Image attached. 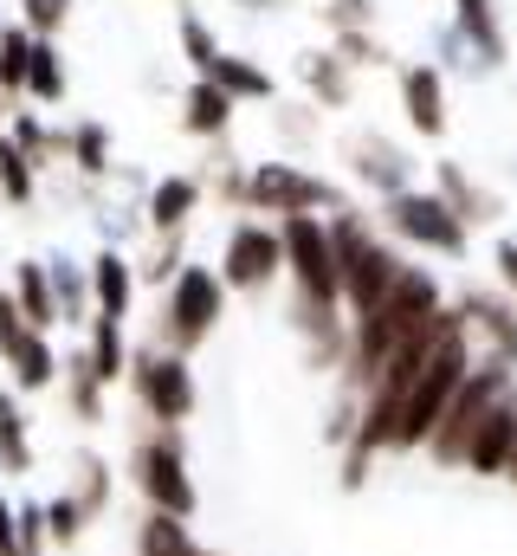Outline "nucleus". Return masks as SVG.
I'll return each instance as SVG.
<instances>
[{
    "label": "nucleus",
    "mask_w": 517,
    "mask_h": 556,
    "mask_svg": "<svg viewBox=\"0 0 517 556\" xmlns=\"http://www.w3.org/2000/svg\"><path fill=\"white\" fill-rule=\"evenodd\" d=\"M13 149H26L39 168H52V162H72V149H65V130H46V117L39 111H13Z\"/></svg>",
    "instance_id": "2f4dec72"
},
{
    "label": "nucleus",
    "mask_w": 517,
    "mask_h": 556,
    "mask_svg": "<svg viewBox=\"0 0 517 556\" xmlns=\"http://www.w3.org/2000/svg\"><path fill=\"white\" fill-rule=\"evenodd\" d=\"M0 472L7 479L33 472V427H26V408L13 402V389H0Z\"/></svg>",
    "instance_id": "c85d7f7f"
},
{
    "label": "nucleus",
    "mask_w": 517,
    "mask_h": 556,
    "mask_svg": "<svg viewBox=\"0 0 517 556\" xmlns=\"http://www.w3.org/2000/svg\"><path fill=\"white\" fill-rule=\"evenodd\" d=\"M181 266H188V260H181V233H155L149 260L136 266V285H162V291H168V285L181 278Z\"/></svg>",
    "instance_id": "c9c22d12"
},
{
    "label": "nucleus",
    "mask_w": 517,
    "mask_h": 556,
    "mask_svg": "<svg viewBox=\"0 0 517 556\" xmlns=\"http://www.w3.org/2000/svg\"><path fill=\"white\" fill-rule=\"evenodd\" d=\"M512 389H517V369H512V363H499V356H479V363L466 369L459 395L446 402L440 427H433V440H427V459H433V466H466V446H472L479 420L492 415V408H499Z\"/></svg>",
    "instance_id": "423d86ee"
},
{
    "label": "nucleus",
    "mask_w": 517,
    "mask_h": 556,
    "mask_svg": "<svg viewBox=\"0 0 517 556\" xmlns=\"http://www.w3.org/2000/svg\"><path fill=\"white\" fill-rule=\"evenodd\" d=\"M175 33H181V59H188V65H194V78H207V72H214V59H220V52H227V46H220V39H214V26H207V20H201V13H194V7H188V13H181V20H175Z\"/></svg>",
    "instance_id": "f704fd0d"
},
{
    "label": "nucleus",
    "mask_w": 517,
    "mask_h": 556,
    "mask_svg": "<svg viewBox=\"0 0 517 556\" xmlns=\"http://www.w3.org/2000/svg\"><path fill=\"white\" fill-rule=\"evenodd\" d=\"M343 207H356L330 175H317V168H304V162H291V155H272V162H253L247 168V214H272V227L278 220H291V214H343Z\"/></svg>",
    "instance_id": "20e7f679"
},
{
    "label": "nucleus",
    "mask_w": 517,
    "mask_h": 556,
    "mask_svg": "<svg viewBox=\"0 0 517 556\" xmlns=\"http://www.w3.org/2000/svg\"><path fill=\"white\" fill-rule=\"evenodd\" d=\"M59 369H65V415L78 420V427H104V420H111V402H104L111 389L91 376V356H85V350H72Z\"/></svg>",
    "instance_id": "b1692460"
},
{
    "label": "nucleus",
    "mask_w": 517,
    "mask_h": 556,
    "mask_svg": "<svg viewBox=\"0 0 517 556\" xmlns=\"http://www.w3.org/2000/svg\"><path fill=\"white\" fill-rule=\"evenodd\" d=\"M311 111H317V104H291V111H272V130H278L285 142H304L311 130H317V124H311Z\"/></svg>",
    "instance_id": "79ce46f5"
},
{
    "label": "nucleus",
    "mask_w": 517,
    "mask_h": 556,
    "mask_svg": "<svg viewBox=\"0 0 517 556\" xmlns=\"http://www.w3.org/2000/svg\"><path fill=\"white\" fill-rule=\"evenodd\" d=\"M0 194H7L13 207H26V201L39 194V162H33L26 149H13L7 130H0Z\"/></svg>",
    "instance_id": "72a5a7b5"
},
{
    "label": "nucleus",
    "mask_w": 517,
    "mask_h": 556,
    "mask_svg": "<svg viewBox=\"0 0 517 556\" xmlns=\"http://www.w3.org/2000/svg\"><path fill=\"white\" fill-rule=\"evenodd\" d=\"M65 52L59 39H33V72H26V98L33 104H65Z\"/></svg>",
    "instance_id": "7c9ffc66"
},
{
    "label": "nucleus",
    "mask_w": 517,
    "mask_h": 556,
    "mask_svg": "<svg viewBox=\"0 0 517 556\" xmlns=\"http://www.w3.org/2000/svg\"><path fill=\"white\" fill-rule=\"evenodd\" d=\"M343 162H350V181H363L376 201H394V194L420 188L414 181V155L394 137H382V130H350L343 137Z\"/></svg>",
    "instance_id": "9b49d317"
},
{
    "label": "nucleus",
    "mask_w": 517,
    "mask_h": 556,
    "mask_svg": "<svg viewBox=\"0 0 517 556\" xmlns=\"http://www.w3.org/2000/svg\"><path fill=\"white\" fill-rule=\"evenodd\" d=\"M382 233L394 247L440 253V260H466V253H472V227H466L433 188H407V194L382 201Z\"/></svg>",
    "instance_id": "6e6552de"
},
{
    "label": "nucleus",
    "mask_w": 517,
    "mask_h": 556,
    "mask_svg": "<svg viewBox=\"0 0 517 556\" xmlns=\"http://www.w3.org/2000/svg\"><path fill=\"white\" fill-rule=\"evenodd\" d=\"M505 479H512V485H517V453H512V472H505Z\"/></svg>",
    "instance_id": "49530a36"
},
{
    "label": "nucleus",
    "mask_w": 517,
    "mask_h": 556,
    "mask_svg": "<svg viewBox=\"0 0 517 556\" xmlns=\"http://www.w3.org/2000/svg\"><path fill=\"white\" fill-rule=\"evenodd\" d=\"M20 330H33V324L20 317V304H13V291H7V278H0V356L20 343Z\"/></svg>",
    "instance_id": "37998d69"
},
{
    "label": "nucleus",
    "mask_w": 517,
    "mask_h": 556,
    "mask_svg": "<svg viewBox=\"0 0 517 556\" xmlns=\"http://www.w3.org/2000/svg\"><path fill=\"white\" fill-rule=\"evenodd\" d=\"M46 278H52V298H59V317L65 324H91V266H78V260H65V253H52L46 260Z\"/></svg>",
    "instance_id": "cd10ccee"
},
{
    "label": "nucleus",
    "mask_w": 517,
    "mask_h": 556,
    "mask_svg": "<svg viewBox=\"0 0 517 556\" xmlns=\"http://www.w3.org/2000/svg\"><path fill=\"white\" fill-rule=\"evenodd\" d=\"M234 7H247V13H265V7H272V0H234Z\"/></svg>",
    "instance_id": "a18cd8bd"
},
{
    "label": "nucleus",
    "mask_w": 517,
    "mask_h": 556,
    "mask_svg": "<svg viewBox=\"0 0 517 556\" xmlns=\"http://www.w3.org/2000/svg\"><path fill=\"white\" fill-rule=\"evenodd\" d=\"M453 311H459V324H466L479 356H499V363L517 369V298L492 291V285H466L453 298Z\"/></svg>",
    "instance_id": "f8f14e48"
},
{
    "label": "nucleus",
    "mask_w": 517,
    "mask_h": 556,
    "mask_svg": "<svg viewBox=\"0 0 517 556\" xmlns=\"http://www.w3.org/2000/svg\"><path fill=\"white\" fill-rule=\"evenodd\" d=\"M0 363L13 369V389H20V395H39V389L59 382V350H52L46 330H20V343H13Z\"/></svg>",
    "instance_id": "5701e85b"
},
{
    "label": "nucleus",
    "mask_w": 517,
    "mask_h": 556,
    "mask_svg": "<svg viewBox=\"0 0 517 556\" xmlns=\"http://www.w3.org/2000/svg\"><path fill=\"white\" fill-rule=\"evenodd\" d=\"M26 72H33V33L20 20H7V33H0V91L26 98Z\"/></svg>",
    "instance_id": "473e14b6"
},
{
    "label": "nucleus",
    "mask_w": 517,
    "mask_h": 556,
    "mask_svg": "<svg viewBox=\"0 0 517 556\" xmlns=\"http://www.w3.org/2000/svg\"><path fill=\"white\" fill-rule=\"evenodd\" d=\"M492 266H499V291L517 298V240H499L492 247Z\"/></svg>",
    "instance_id": "c03bdc74"
},
{
    "label": "nucleus",
    "mask_w": 517,
    "mask_h": 556,
    "mask_svg": "<svg viewBox=\"0 0 517 556\" xmlns=\"http://www.w3.org/2000/svg\"><path fill=\"white\" fill-rule=\"evenodd\" d=\"M330 52H337L350 72H369V65L382 72V65H388V46L376 39V26H369V33H337V39H330Z\"/></svg>",
    "instance_id": "e433bc0d"
},
{
    "label": "nucleus",
    "mask_w": 517,
    "mask_h": 556,
    "mask_svg": "<svg viewBox=\"0 0 517 556\" xmlns=\"http://www.w3.org/2000/svg\"><path fill=\"white\" fill-rule=\"evenodd\" d=\"M65 492H72V505L98 525V518L111 511V498H117V472H111V459H104L98 446H78V453H72V472H65Z\"/></svg>",
    "instance_id": "6ab92c4d"
},
{
    "label": "nucleus",
    "mask_w": 517,
    "mask_h": 556,
    "mask_svg": "<svg viewBox=\"0 0 517 556\" xmlns=\"http://www.w3.org/2000/svg\"><path fill=\"white\" fill-rule=\"evenodd\" d=\"M65 149H72V168H78L85 181H104V175H111V162H117V155H111V130H104L98 117L72 124V130H65Z\"/></svg>",
    "instance_id": "c756f323"
},
{
    "label": "nucleus",
    "mask_w": 517,
    "mask_h": 556,
    "mask_svg": "<svg viewBox=\"0 0 517 556\" xmlns=\"http://www.w3.org/2000/svg\"><path fill=\"white\" fill-rule=\"evenodd\" d=\"M85 356H91V376L104 389H117L129 376V337H124V317H98L91 311V337H85Z\"/></svg>",
    "instance_id": "bb28decb"
},
{
    "label": "nucleus",
    "mask_w": 517,
    "mask_h": 556,
    "mask_svg": "<svg viewBox=\"0 0 517 556\" xmlns=\"http://www.w3.org/2000/svg\"><path fill=\"white\" fill-rule=\"evenodd\" d=\"M512 453H517V389L479 420V433H472L459 472H472V479H505V472H512Z\"/></svg>",
    "instance_id": "2eb2a0df"
},
{
    "label": "nucleus",
    "mask_w": 517,
    "mask_h": 556,
    "mask_svg": "<svg viewBox=\"0 0 517 556\" xmlns=\"http://www.w3.org/2000/svg\"><path fill=\"white\" fill-rule=\"evenodd\" d=\"M124 382H129V395H136V408L155 420V427H181V420L194 415V402H201L188 356H175V350H162V343L129 350V376Z\"/></svg>",
    "instance_id": "1a4fd4ad"
},
{
    "label": "nucleus",
    "mask_w": 517,
    "mask_h": 556,
    "mask_svg": "<svg viewBox=\"0 0 517 556\" xmlns=\"http://www.w3.org/2000/svg\"><path fill=\"white\" fill-rule=\"evenodd\" d=\"M65 20H72V0H20V26L33 39H59Z\"/></svg>",
    "instance_id": "58836bf2"
},
{
    "label": "nucleus",
    "mask_w": 517,
    "mask_h": 556,
    "mask_svg": "<svg viewBox=\"0 0 517 556\" xmlns=\"http://www.w3.org/2000/svg\"><path fill=\"white\" fill-rule=\"evenodd\" d=\"M0 111H7V91H0Z\"/></svg>",
    "instance_id": "de8ad7c7"
},
{
    "label": "nucleus",
    "mask_w": 517,
    "mask_h": 556,
    "mask_svg": "<svg viewBox=\"0 0 517 556\" xmlns=\"http://www.w3.org/2000/svg\"><path fill=\"white\" fill-rule=\"evenodd\" d=\"M91 304H98V317H129V304H136V260L124 247H98L91 253Z\"/></svg>",
    "instance_id": "a211bd4d"
},
{
    "label": "nucleus",
    "mask_w": 517,
    "mask_h": 556,
    "mask_svg": "<svg viewBox=\"0 0 517 556\" xmlns=\"http://www.w3.org/2000/svg\"><path fill=\"white\" fill-rule=\"evenodd\" d=\"M317 13H324V33H330V39H337V33H369V26H376V0H324Z\"/></svg>",
    "instance_id": "4c0bfd02"
},
{
    "label": "nucleus",
    "mask_w": 517,
    "mask_h": 556,
    "mask_svg": "<svg viewBox=\"0 0 517 556\" xmlns=\"http://www.w3.org/2000/svg\"><path fill=\"white\" fill-rule=\"evenodd\" d=\"M453 33L466 39V52H472V65H479V72H499V65H505V52H512L492 0H453Z\"/></svg>",
    "instance_id": "f3484780"
},
{
    "label": "nucleus",
    "mask_w": 517,
    "mask_h": 556,
    "mask_svg": "<svg viewBox=\"0 0 517 556\" xmlns=\"http://www.w3.org/2000/svg\"><path fill=\"white\" fill-rule=\"evenodd\" d=\"M298 78H304V91H311V104L317 111H350L356 104V72L324 46V52H304L298 59Z\"/></svg>",
    "instance_id": "aec40b11"
},
{
    "label": "nucleus",
    "mask_w": 517,
    "mask_h": 556,
    "mask_svg": "<svg viewBox=\"0 0 517 556\" xmlns=\"http://www.w3.org/2000/svg\"><path fill=\"white\" fill-rule=\"evenodd\" d=\"M85 525H91V518L72 505V492H52V498H46V531H52V544H78Z\"/></svg>",
    "instance_id": "ea45409f"
},
{
    "label": "nucleus",
    "mask_w": 517,
    "mask_h": 556,
    "mask_svg": "<svg viewBox=\"0 0 517 556\" xmlns=\"http://www.w3.org/2000/svg\"><path fill=\"white\" fill-rule=\"evenodd\" d=\"M201 194H207L201 175H162L142 201V227L149 233H188V220L201 214Z\"/></svg>",
    "instance_id": "dca6fc26"
},
{
    "label": "nucleus",
    "mask_w": 517,
    "mask_h": 556,
    "mask_svg": "<svg viewBox=\"0 0 517 556\" xmlns=\"http://www.w3.org/2000/svg\"><path fill=\"white\" fill-rule=\"evenodd\" d=\"M227 285L214 266H181V278L162 291V304H155V343L162 350H175V356H194L214 330H220V317H227Z\"/></svg>",
    "instance_id": "39448f33"
},
{
    "label": "nucleus",
    "mask_w": 517,
    "mask_h": 556,
    "mask_svg": "<svg viewBox=\"0 0 517 556\" xmlns=\"http://www.w3.org/2000/svg\"><path fill=\"white\" fill-rule=\"evenodd\" d=\"M7 291H13V304H20V317L33 324V330H59L65 317H59V298H52V278H46V260H13V278H7Z\"/></svg>",
    "instance_id": "412c9836"
},
{
    "label": "nucleus",
    "mask_w": 517,
    "mask_h": 556,
    "mask_svg": "<svg viewBox=\"0 0 517 556\" xmlns=\"http://www.w3.org/2000/svg\"><path fill=\"white\" fill-rule=\"evenodd\" d=\"M278 278H285V240H278V227L272 220H234V233L220 247V285L258 298Z\"/></svg>",
    "instance_id": "9d476101"
},
{
    "label": "nucleus",
    "mask_w": 517,
    "mask_h": 556,
    "mask_svg": "<svg viewBox=\"0 0 517 556\" xmlns=\"http://www.w3.org/2000/svg\"><path fill=\"white\" fill-rule=\"evenodd\" d=\"M124 472H129V485L142 492L149 511H168V518H194V511H201V485H194V472H188V440H181V427H149V433H136Z\"/></svg>",
    "instance_id": "7ed1b4c3"
},
{
    "label": "nucleus",
    "mask_w": 517,
    "mask_h": 556,
    "mask_svg": "<svg viewBox=\"0 0 517 556\" xmlns=\"http://www.w3.org/2000/svg\"><path fill=\"white\" fill-rule=\"evenodd\" d=\"M207 85H220L234 104H272V98H278L272 72H265L258 59H247V52H220V59H214V72H207Z\"/></svg>",
    "instance_id": "393cba45"
},
{
    "label": "nucleus",
    "mask_w": 517,
    "mask_h": 556,
    "mask_svg": "<svg viewBox=\"0 0 517 556\" xmlns=\"http://www.w3.org/2000/svg\"><path fill=\"white\" fill-rule=\"evenodd\" d=\"M278 240H285L291 304L343 311V266H337V247H330V220L324 214H291V220H278Z\"/></svg>",
    "instance_id": "0eeeda50"
},
{
    "label": "nucleus",
    "mask_w": 517,
    "mask_h": 556,
    "mask_svg": "<svg viewBox=\"0 0 517 556\" xmlns=\"http://www.w3.org/2000/svg\"><path fill=\"white\" fill-rule=\"evenodd\" d=\"M479 363V350H472V337H466V324H453L446 337H440V350L427 356V369L414 376V389L401 395V420H394V453H427V440H433V427L446 415V402L459 395V382H466V369Z\"/></svg>",
    "instance_id": "f03ea898"
},
{
    "label": "nucleus",
    "mask_w": 517,
    "mask_h": 556,
    "mask_svg": "<svg viewBox=\"0 0 517 556\" xmlns=\"http://www.w3.org/2000/svg\"><path fill=\"white\" fill-rule=\"evenodd\" d=\"M401 111H407V130L427 142L446 137V72L433 59H414L401 65Z\"/></svg>",
    "instance_id": "ddd939ff"
},
{
    "label": "nucleus",
    "mask_w": 517,
    "mask_h": 556,
    "mask_svg": "<svg viewBox=\"0 0 517 556\" xmlns=\"http://www.w3.org/2000/svg\"><path fill=\"white\" fill-rule=\"evenodd\" d=\"M330 247H337V266H343V311H350V317L376 311L388 291H394V278L407 273L401 247H394L388 233H376V220H369L363 207L330 214Z\"/></svg>",
    "instance_id": "f257e3e1"
},
{
    "label": "nucleus",
    "mask_w": 517,
    "mask_h": 556,
    "mask_svg": "<svg viewBox=\"0 0 517 556\" xmlns=\"http://www.w3.org/2000/svg\"><path fill=\"white\" fill-rule=\"evenodd\" d=\"M234 98L220 91V85H207V78H194L188 91H181V130L188 137H201V142H220L227 130H234Z\"/></svg>",
    "instance_id": "4be33fe9"
},
{
    "label": "nucleus",
    "mask_w": 517,
    "mask_h": 556,
    "mask_svg": "<svg viewBox=\"0 0 517 556\" xmlns=\"http://www.w3.org/2000/svg\"><path fill=\"white\" fill-rule=\"evenodd\" d=\"M136 556H220V551H207V544L188 531V518L142 511V518H136Z\"/></svg>",
    "instance_id": "a878e982"
},
{
    "label": "nucleus",
    "mask_w": 517,
    "mask_h": 556,
    "mask_svg": "<svg viewBox=\"0 0 517 556\" xmlns=\"http://www.w3.org/2000/svg\"><path fill=\"white\" fill-rule=\"evenodd\" d=\"M13 525H20V551L46 556V544H52V531H46V498H20V505H13Z\"/></svg>",
    "instance_id": "a19ab883"
},
{
    "label": "nucleus",
    "mask_w": 517,
    "mask_h": 556,
    "mask_svg": "<svg viewBox=\"0 0 517 556\" xmlns=\"http://www.w3.org/2000/svg\"><path fill=\"white\" fill-rule=\"evenodd\" d=\"M433 194L466 220V227H492V220H505V201H499V188H486L466 162H433Z\"/></svg>",
    "instance_id": "4468645a"
}]
</instances>
